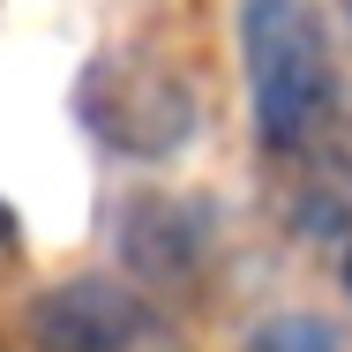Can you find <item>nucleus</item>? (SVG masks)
I'll use <instances>...</instances> for the list:
<instances>
[{
    "label": "nucleus",
    "mask_w": 352,
    "mask_h": 352,
    "mask_svg": "<svg viewBox=\"0 0 352 352\" xmlns=\"http://www.w3.org/2000/svg\"><path fill=\"white\" fill-rule=\"evenodd\" d=\"M240 352H345V338H338L322 315H307V307H278V315H263V322L248 330Z\"/></svg>",
    "instance_id": "39448f33"
},
{
    "label": "nucleus",
    "mask_w": 352,
    "mask_h": 352,
    "mask_svg": "<svg viewBox=\"0 0 352 352\" xmlns=\"http://www.w3.org/2000/svg\"><path fill=\"white\" fill-rule=\"evenodd\" d=\"M30 352H150L157 307L135 278H60L23 300Z\"/></svg>",
    "instance_id": "f03ea898"
},
{
    "label": "nucleus",
    "mask_w": 352,
    "mask_h": 352,
    "mask_svg": "<svg viewBox=\"0 0 352 352\" xmlns=\"http://www.w3.org/2000/svg\"><path fill=\"white\" fill-rule=\"evenodd\" d=\"M338 8H345V15H352V0H338Z\"/></svg>",
    "instance_id": "0eeeda50"
},
{
    "label": "nucleus",
    "mask_w": 352,
    "mask_h": 352,
    "mask_svg": "<svg viewBox=\"0 0 352 352\" xmlns=\"http://www.w3.org/2000/svg\"><path fill=\"white\" fill-rule=\"evenodd\" d=\"M90 82H98V90H113V105H105V98H82L90 128L113 142V150L157 157V150H180L188 128H195L188 82H180V75H165V68H135V60H120V75L98 68Z\"/></svg>",
    "instance_id": "20e7f679"
},
{
    "label": "nucleus",
    "mask_w": 352,
    "mask_h": 352,
    "mask_svg": "<svg viewBox=\"0 0 352 352\" xmlns=\"http://www.w3.org/2000/svg\"><path fill=\"white\" fill-rule=\"evenodd\" d=\"M232 38L248 75V113L270 157L322 150L338 120V45L315 0H232Z\"/></svg>",
    "instance_id": "f257e3e1"
},
{
    "label": "nucleus",
    "mask_w": 352,
    "mask_h": 352,
    "mask_svg": "<svg viewBox=\"0 0 352 352\" xmlns=\"http://www.w3.org/2000/svg\"><path fill=\"white\" fill-rule=\"evenodd\" d=\"M330 270H338V285H345V292H352V232H345V240H338V248H330Z\"/></svg>",
    "instance_id": "423d86ee"
},
{
    "label": "nucleus",
    "mask_w": 352,
    "mask_h": 352,
    "mask_svg": "<svg viewBox=\"0 0 352 352\" xmlns=\"http://www.w3.org/2000/svg\"><path fill=\"white\" fill-rule=\"evenodd\" d=\"M113 248H120V270L157 300V292H195L203 270L217 255V210L203 195H165L150 188L135 195L120 225H113Z\"/></svg>",
    "instance_id": "7ed1b4c3"
}]
</instances>
